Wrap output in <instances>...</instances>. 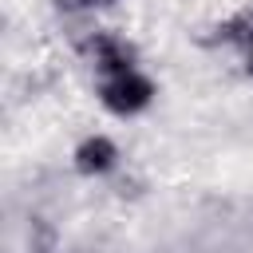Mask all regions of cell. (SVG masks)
<instances>
[{"mask_svg":"<svg viewBox=\"0 0 253 253\" xmlns=\"http://www.w3.org/2000/svg\"><path fill=\"white\" fill-rule=\"evenodd\" d=\"M95 95H99L103 111H111L119 119H134V115L150 111V103L158 99V83L142 67H130V71H119V75H103Z\"/></svg>","mask_w":253,"mask_h":253,"instance_id":"obj_1","label":"cell"},{"mask_svg":"<svg viewBox=\"0 0 253 253\" xmlns=\"http://www.w3.org/2000/svg\"><path fill=\"white\" fill-rule=\"evenodd\" d=\"M83 55H87V63L95 67L99 79L138 67V47H134L130 40L115 36V32H91V36L83 40Z\"/></svg>","mask_w":253,"mask_h":253,"instance_id":"obj_2","label":"cell"},{"mask_svg":"<svg viewBox=\"0 0 253 253\" xmlns=\"http://www.w3.org/2000/svg\"><path fill=\"white\" fill-rule=\"evenodd\" d=\"M119 158L123 154H119V142L111 134H87L71 150V166L83 178H107V174H115L119 170Z\"/></svg>","mask_w":253,"mask_h":253,"instance_id":"obj_3","label":"cell"},{"mask_svg":"<svg viewBox=\"0 0 253 253\" xmlns=\"http://www.w3.org/2000/svg\"><path fill=\"white\" fill-rule=\"evenodd\" d=\"M206 47H233V51H249L253 47V4L229 12L225 20H217L206 36H202Z\"/></svg>","mask_w":253,"mask_h":253,"instance_id":"obj_4","label":"cell"},{"mask_svg":"<svg viewBox=\"0 0 253 253\" xmlns=\"http://www.w3.org/2000/svg\"><path fill=\"white\" fill-rule=\"evenodd\" d=\"M119 0H55L59 12H103V8H115Z\"/></svg>","mask_w":253,"mask_h":253,"instance_id":"obj_5","label":"cell"},{"mask_svg":"<svg viewBox=\"0 0 253 253\" xmlns=\"http://www.w3.org/2000/svg\"><path fill=\"white\" fill-rule=\"evenodd\" d=\"M241 71L253 79V47H249V51H241Z\"/></svg>","mask_w":253,"mask_h":253,"instance_id":"obj_6","label":"cell"}]
</instances>
